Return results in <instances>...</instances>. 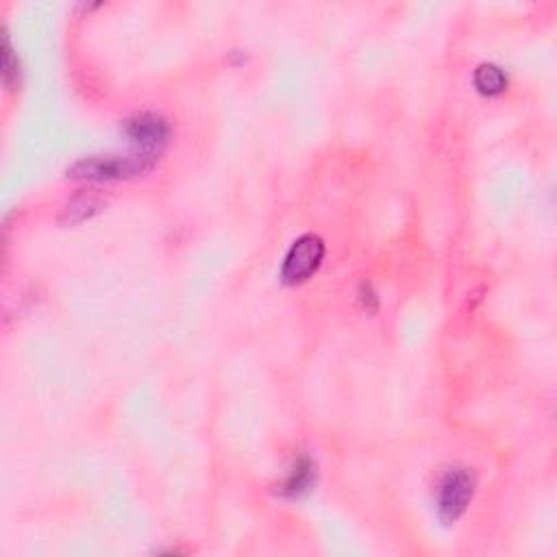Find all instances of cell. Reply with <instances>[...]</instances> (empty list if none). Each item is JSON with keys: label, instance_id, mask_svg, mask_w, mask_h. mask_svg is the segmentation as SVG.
<instances>
[{"label": "cell", "instance_id": "6da1fadb", "mask_svg": "<svg viewBox=\"0 0 557 557\" xmlns=\"http://www.w3.org/2000/svg\"><path fill=\"white\" fill-rule=\"evenodd\" d=\"M157 159L146 157L140 153L133 155H94L79 159L68 170V177L92 181V183H107V181H120L135 175H142L144 170L151 168Z\"/></svg>", "mask_w": 557, "mask_h": 557}, {"label": "cell", "instance_id": "5b68a950", "mask_svg": "<svg viewBox=\"0 0 557 557\" xmlns=\"http://www.w3.org/2000/svg\"><path fill=\"white\" fill-rule=\"evenodd\" d=\"M314 484H316V466L309 457H301V460H296V464L292 466L290 475L286 481H283L279 492L288 499H299L312 490Z\"/></svg>", "mask_w": 557, "mask_h": 557}, {"label": "cell", "instance_id": "3957f363", "mask_svg": "<svg viewBox=\"0 0 557 557\" xmlns=\"http://www.w3.org/2000/svg\"><path fill=\"white\" fill-rule=\"evenodd\" d=\"M122 131H125L129 142L135 146V153L153 159L162 155L164 146L170 140L168 120L159 114H151V111L135 114L129 120H125Z\"/></svg>", "mask_w": 557, "mask_h": 557}, {"label": "cell", "instance_id": "8992f818", "mask_svg": "<svg viewBox=\"0 0 557 557\" xmlns=\"http://www.w3.org/2000/svg\"><path fill=\"white\" fill-rule=\"evenodd\" d=\"M475 88L486 96H497V94L505 92L507 77H505L503 68L494 66V64H481L475 70Z\"/></svg>", "mask_w": 557, "mask_h": 557}, {"label": "cell", "instance_id": "ba28073f", "mask_svg": "<svg viewBox=\"0 0 557 557\" xmlns=\"http://www.w3.org/2000/svg\"><path fill=\"white\" fill-rule=\"evenodd\" d=\"M18 74H20L18 57L14 55V48H11L9 37L5 35V40H3V77H5L7 88H11V85L18 83Z\"/></svg>", "mask_w": 557, "mask_h": 557}, {"label": "cell", "instance_id": "52a82bcc", "mask_svg": "<svg viewBox=\"0 0 557 557\" xmlns=\"http://www.w3.org/2000/svg\"><path fill=\"white\" fill-rule=\"evenodd\" d=\"M101 207L103 203L94 196H77L66 205L64 214H61V222H66V225H77V222L92 218Z\"/></svg>", "mask_w": 557, "mask_h": 557}, {"label": "cell", "instance_id": "7a4b0ae2", "mask_svg": "<svg viewBox=\"0 0 557 557\" xmlns=\"http://www.w3.org/2000/svg\"><path fill=\"white\" fill-rule=\"evenodd\" d=\"M477 477L468 468H453L438 488V514L444 523H455L475 497Z\"/></svg>", "mask_w": 557, "mask_h": 557}, {"label": "cell", "instance_id": "277c9868", "mask_svg": "<svg viewBox=\"0 0 557 557\" xmlns=\"http://www.w3.org/2000/svg\"><path fill=\"white\" fill-rule=\"evenodd\" d=\"M325 257V244L318 235H303V238L292 244L286 259L281 266V279L294 286V283H303L323 264Z\"/></svg>", "mask_w": 557, "mask_h": 557}]
</instances>
